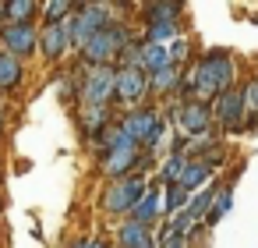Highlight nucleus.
I'll return each mask as SVG.
<instances>
[{"label": "nucleus", "mask_w": 258, "mask_h": 248, "mask_svg": "<svg viewBox=\"0 0 258 248\" xmlns=\"http://www.w3.org/2000/svg\"><path fill=\"white\" fill-rule=\"evenodd\" d=\"M237 89V64L226 50H209L198 57V64H191V71L184 75V103H216L223 92Z\"/></svg>", "instance_id": "1"}, {"label": "nucleus", "mask_w": 258, "mask_h": 248, "mask_svg": "<svg viewBox=\"0 0 258 248\" xmlns=\"http://www.w3.org/2000/svg\"><path fill=\"white\" fill-rule=\"evenodd\" d=\"M127 43H131L127 25H124V22H110V25H106L89 46H82L78 54H82L85 68H110V61H117Z\"/></svg>", "instance_id": "2"}, {"label": "nucleus", "mask_w": 258, "mask_h": 248, "mask_svg": "<svg viewBox=\"0 0 258 248\" xmlns=\"http://www.w3.org/2000/svg\"><path fill=\"white\" fill-rule=\"evenodd\" d=\"M145 191H149L145 174H131V177H124V181H110V184L103 188L99 206H103L106 213H113V216H120V213L131 216V209L145 199Z\"/></svg>", "instance_id": "3"}, {"label": "nucleus", "mask_w": 258, "mask_h": 248, "mask_svg": "<svg viewBox=\"0 0 258 248\" xmlns=\"http://www.w3.org/2000/svg\"><path fill=\"white\" fill-rule=\"evenodd\" d=\"M106 25H110V8H103V4H82V8L68 18V29H71V43H75V50L89 46Z\"/></svg>", "instance_id": "4"}, {"label": "nucleus", "mask_w": 258, "mask_h": 248, "mask_svg": "<svg viewBox=\"0 0 258 248\" xmlns=\"http://www.w3.org/2000/svg\"><path fill=\"white\" fill-rule=\"evenodd\" d=\"M82 96L89 107H106L110 100H117V68H89L82 78Z\"/></svg>", "instance_id": "5"}, {"label": "nucleus", "mask_w": 258, "mask_h": 248, "mask_svg": "<svg viewBox=\"0 0 258 248\" xmlns=\"http://www.w3.org/2000/svg\"><path fill=\"white\" fill-rule=\"evenodd\" d=\"M212 117L223 131H251L247 128V107H244V89H230L212 103Z\"/></svg>", "instance_id": "6"}, {"label": "nucleus", "mask_w": 258, "mask_h": 248, "mask_svg": "<svg viewBox=\"0 0 258 248\" xmlns=\"http://www.w3.org/2000/svg\"><path fill=\"white\" fill-rule=\"evenodd\" d=\"M39 29L36 25H0V43H4V54L25 61L29 54L39 50Z\"/></svg>", "instance_id": "7"}, {"label": "nucleus", "mask_w": 258, "mask_h": 248, "mask_svg": "<svg viewBox=\"0 0 258 248\" xmlns=\"http://www.w3.org/2000/svg\"><path fill=\"white\" fill-rule=\"evenodd\" d=\"M173 117H177V124L184 128L187 138H191V135H195V138L209 135V128H212V121H216V117H212V107H209V103H195V100H191V103H180V107L173 110Z\"/></svg>", "instance_id": "8"}, {"label": "nucleus", "mask_w": 258, "mask_h": 248, "mask_svg": "<svg viewBox=\"0 0 258 248\" xmlns=\"http://www.w3.org/2000/svg\"><path fill=\"white\" fill-rule=\"evenodd\" d=\"M149 92H152V85H149V75L142 68H117V100L120 103L138 107Z\"/></svg>", "instance_id": "9"}, {"label": "nucleus", "mask_w": 258, "mask_h": 248, "mask_svg": "<svg viewBox=\"0 0 258 248\" xmlns=\"http://www.w3.org/2000/svg\"><path fill=\"white\" fill-rule=\"evenodd\" d=\"M142 153H145V149H117V153H106V156L99 160V170H103L110 181H124V177L138 174Z\"/></svg>", "instance_id": "10"}, {"label": "nucleus", "mask_w": 258, "mask_h": 248, "mask_svg": "<svg viewBox=\"0 0 258 248\" xmlns=\"http://www.w3.org/2000/svg\"><path fill=\"white\" fill-rule=\"evenodd\" d=\"M163 117L156 114V107H138V110H127L124 117H120V128L138 142V145H145L149 142V135L156 131V124H159Z\"/></svg>", "instance_id": "11"}, {"label": "nucleus", "mask_w": 258, "mask_h": 248, "mask_svg": "<svg viewBox=\"0 0 258 248\" xmlns=\"http://www.w3.org/2000/svg\"><path fill=\"white\" fill-rule=\"evenodd\" d=\"M71 46H75V43H71V29H68V22H64V25H46L43 36H39V54H43L46 61H60Z\"/></svg>", "instance_id": "12"}, {"label": "nucleus", "mask_w": 258, "mask_h": 248, "mask_svg": "<svg viewBox=\"0 0 258 248\" xmlns=\"http://www.w3.org/2000/svg\"><path fill=\"white\" fill-rule=\"evenodd\" d=\"M180 32V18H149L145 22V43L152 46H173Z\"/></svg>", "instance_id": "13"}, {"label": "nucleus", "mask_w": 258, "mask_h": 248, "mask_svg": "<svg viewBox=\"0 0 258 248\" xmlns=\"http://www.w3.org/2000/svg\"><path fill=\"white\" fill-rule=\"evenodd\" d=\"M43 11V4L32 0H11V4L0 8V25H32V18Z\"/></svg>", "instance_id": "14"}, {"label": "nucleus", "mask_w": 258, "mask_h": 248, "mask_svg": "<svg viewBox=\"0 0 258 248\" xmlns=\"http://www.w3.org/2000/svg\"><path fill=\"white\" fill-rule=\"evenodd\" d=\"M159 216H163V195H159V188H149V191H145V199L131 209V220L152 230V223H156Z\"/></svg>", "instance_id": "15"}, {"label": "nucleus", "mask_w": 258, "mask_h": 248, "mask_svg": "<svg viewBox=\"0 0 258 248\" xmlns=\"http://www.w3.org/2000/svg\"><path fill=\"white\" fill-rule=\"evenodd\" d=\"M149 85H152V92H156V96H173V92H180V89H184V71H180L177 64H170V68H163V71L149 75Z\"/></svg>", "instance_id": "16"}, {"label": "nucleus", "mask_w": 258, "mask_h": 248, "mask_svg": "<svg viewBox=\"0 0 258 248\" xmlns=\"http://www.w3.org/2000/svg\"><path fill=\"white\" fill-rule=\"evenodd\" d=\"M219 191H223V184H209V188H202L198 195H191V206H187L184 213H187L195 223H205V216L212 213V206H216Z\"/></svg>", "instance_id": "17"}, {"label": "nucleus", "mask_w": 258, "mask_h": 248, "mask_svg": "<svg viewBox=\"0 0 258 248\" xmlns=\"http://www.w3.org/2000/svg\"><path fill=\"white\" fill-rule=\"evenodd\" d=\"M187 167H191V160H187V156L166 153V156L159 160V184H166V188L180 184V177H184V170H187Z\"/></svg>", "instance_id": "18"}, {"label": "nucleus", "mask_w": 258, "mask_h": 248, "mask_svg": "<svg viewBox=\"0 0 258 248\" xmlns=\"http://www.w3.org/2000/svg\"><path fill=\"white\" fill-rule=\"evenodd\" d=\"M209 184H212V167L202 163V160H191V167H187L184 177H180V188L191 191V195H198V191L209 188Z\"/></svg>", "instance_id": "19"}, {"label": "nucleus", "mask_w": 258, "mask_h": 248, "mask_svg": "<svg viewBox=\"0 0 258 248\" xmlns=\"http://www.w3.org/2000/svg\"><path fill=\"white\" fill-rule=\"evenodd\" d=\"M170 64H173L170 46H152V43H145V50H142V71H145V75H156V71H163V68H170Z\"/></svg>", "instance_id": "20"}, {"label": "nucleus", "mask_w": 258, "mask_h": 248, "mask_svg": "<svg viewBox=\"0 0 258 248\" xmlns=\"http://www.w3.org/2000/svg\"><path fill=\"white\" fill-rule=\"evenodd\" d=\"M82 128H85L89 138L103 135V131L110 128V110H106V107H89V103H85V110H82Z\"/></svg>", "instance_id": "21"}, {"label": "nucleus", "mask_w": 258, "mask_h": 248, "mask_svg": "<svg viewBox=\"0 0 258 248\" xmlns=\"http://www.w3.org/2000/svg\"><path fill=\"white\" fill-rule=\"evenodd\" d=\"M22 85V61L11 54H0V92H11Z\"/></svg>", "instance_id": "22"}, {"label": "nucleus", "mask_w": 258, "mask_h": 248, "mask_svg": "<svg viewBox=\"0 0 258 248\" xmlns=\"http://www.w3.org/2000/svg\"><path fill=\"white\" fill-rule=\"evenodd\" d=\"M187 206H191V191H184L180 184L166 188V195H163V216H166V220H173V216L184 213Z\"/></svg>", "instance_id": "23"}, {"label": "nucleus", "mask_w": 258, "mask_h": 248, "mask_svg": "<svg viewBox=\"0 0 258 248\" xmlns=\"http://www.w3.org/2000/svg\"><path fill=\"white\" fill-rule=\"evenodd\" d=\"M149 237H152V230L142 227V223H135V220H124L120 230H117V244H120V248H135V244H142V241H149Z\"/></svg>", "instance_id": "24"}, {"label": "nucleus", "mask_w": 258, "mask_h": 248, "mask_svg": "<svg viewBox=\"0 0 258 248\" xmlns=\"http://www.w3.org/2000/svg\"><path fill=\"white\" fill-rule=\"evenodd\" d=\"M75 11H78V8H75V4H68V0H50V4H43V18H46V22H43V29H46V25H64Z\"/></svg>", "instance_id": "25"}, {"label": "nucleus", "mask_w": 258, "mask_h": 248, "mask_svg": "<svg viewBox=\"0 0 258 248\" xmlns=\"http://www.w3.org/2000/svg\"><path fill=\"white\" fill-rule=\"evenodd\" d=\"M230 206H233V184H226V188L219 191V199H216V206H212V213L205 216V223H202V227H209V230H212V227L230 213Z\"/></svg>", "instance_id": "26"}, {"label": "nucleus", "mask_w": 258, "mask_h": 248, "mask_svg": "<svg viewBox=\"0 0 258 248\" xmlns=\"http://www.w3.org/2000/svg\"><path fill=\"white\" fill-rule=\"evenodd\" d=\"M244 107H247V128H258V78L244 82Z\"/></svg>", "instance_id": "27"}, {"label": "nucleus", "mask_w": 258, "mask_h": 248, "mask_svg": "<svg viewBox=\"0 0 258 248\" xmlns=\"http://www.w3.org/2000/svg\"><path fill=\"white\" fill-rule=\"evenodd\" d=\"M145 18H184V8L159 0V4H149V8H145Z\"/></svg>", "instance_id": "28"}, {"label": "nucleus", "mask_w": 258, "mask_h": 248, "mask_svg": "<svg viewBox=\"0 0 258 248\" xmlns=\"http://www.w3.org/2000/svg\"><path fill=\"white\" fill-rule=\"evenodd\" d=\"M166 227H170V230H173V234H184V237H187V234H191V230H195V227H198V223H195V220H191V216H187V213H177V216H173V220H166Z\"/></svg>", "instance_id": "29"}, {"label": "nucleus", "mask_w": 258, "mask_h": 248, "mask_svg": "<svg viewBox=\"0 0 258 248\" xmlns=\"http://www.w3.org/2000/svg\"><path fill=\"white\" fill-rule=\"evenodd\" d=\"M159 248H187V237H184V234H173L170 227H163V234H159Z\"/></svg>", "instance_id": "30"}, {"label": "nucleus", "mask_w": 258, "mask_h": 248, "mask_svg": "<svg viewBox=\"0 0 258 248\" xmlns=\"http://www.w3.org/2000/svg\"><path fill=\"white\" fill-rule=\"evenodd\" d=\"M170 57H173V64L180 68V64H184V61L191 57V43H187V39H177V43L170 46Z\"/></svg>", "instance_id": "31"}, {"label": "nucleus", "mask_w": 258, "mask_h": 248, "mask_svg": "<svg viewBox=\"0 0 258 248\" xmlns=\"http://www.w3.org/2000/svg\"><path fill=\"white\" fill-rule=\"evenodd\" d=\"M89 248H110V244H106L103 237H92V241H89Z\"/></svg>", "instance_id": "32"}, {"label": "nucleus", "mask_w": 258, "mask_h": 248, "mask_svg": "<svg viewBox=\"0 0 258 248\" xmlns=\"http://www.w3.org/2000/svg\"><path fill=\"white\" fill-rule=\"evenodd\" d=\"M135 248H159V241H156V237H149V241H142V244H135Z\"/></svg>", "instance_id": "33"}, {"label": "nucleus", "mask_w": 258, "mask_h": 248, "mask_svg": "<svg viewBox=\"0 0 258 248\" xmlns=\"http://www.w3.org/2000/svg\"><path fill=\"white\" fill-rule=\"evenodd\" d=\"M68 248H89V241H71Z\"/></svg>", "instance_id": "34"}, {"label": "nucleus", "mask_w": 258, "mask_h": 248, "mask_svg": "<svg viewBox=\"0 0 258 248\" xmlns=\"http://www.w3.org/2000/svg\"><path fill=\"white\" fill-rule=\"evenodd\" d=\"M0 138H4V110H0Z\"/></svg>", "instance_id": "35"}, {"label": "nucleus", "mask_w": 258, "mask_h": 248, "mask_svg": "<svg viewBox=\"0 0 258 248\" xmlns=\"http://www.w3.org/2000/svg\"><path fill=\"white\" fill-rule=\"evenodd\" d=\"M0 209H4V199H0Z\"/></svg>", "instance_id": "36"}]
</instances>
